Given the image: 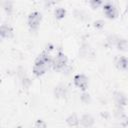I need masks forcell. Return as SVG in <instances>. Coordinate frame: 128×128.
Wrapping results in <instances>:
<instances>
[{
  "instance_id": "2",
  "label": "cell",
  "mask_w": 128,
  "mask_h": 128,
  "mask_svg": "<svg viewBox=\"0 0 128 128\" xmlns=\"http://www.w3.org/2000/svg\"><path fill=\"white\" fill-rule=\"evenodd\" d=\"M47 68H48V65L45 62H43L39 57H37V59L35 60L34 66H33V74L37 77L42 76L47 71Z\"/></svg>"
},
{
  "instance_id": "7",
  "label": "cell",
  "mask_w": 128,
  "mask_h": 128,
  "mask_svg": "<svg viewBox=\"0 0 128 128\" xmlns=\"http://www.w3.org/2000/svg\"><path fill=\"white\" fill-rule=\"evenodd\" d=\"M13 35V29L11 26L6 25V24H2L1 28H0V36L2 38H9Z\"/></svg>"
},
{
  "instance_id": "15",
  "label": "cell",
  "mask_w": 128,
  "mask_h": 128,
  "mask_svg": "<svg viewBox=\"0 0 128 128\" xmlns=\"http://www.w3.org/2000/svg\"><path fill=\"white\" fill-rule=\"evenodd\" d=\"M34 126H35V128H47V124H46V122H45L44 120H42V119H38V120H36Z\"/></svg>"
},
{
  "instance_id": "10",
  "label": "cell",
  "mask_w": 128,
  "mask_h": 128,
  "mask_svg": "<svg viewBox=\"0 0 128 128\" xmlns=\"http://www.w3.org/2000/svg\"><path fill=\"white\" fill-rule=\"evenodd\" d=\"M66 123L71 127H75L80 123V119L77 117L76 114H71L66 118Z\"/></svg>"
},
{
  "instance_id": "4",
  "label": "cell",
  "mask_w": 128,
  "mask_h": 128,
  "mask_svg": "<svg viewBox=\"0 0 128 128\" xmlns=\"http://www.w3.org/2000/svg\"><path fill=\"white\" fill-rule=\"evenodd\" d=\"M74 84L80 88L81 90L85 91L88 87V78L84 74H77L74 76Z\"/></svg>"
},
{
  "instance_id": "16",
  "label": "cell",
  "mask_w": 128,
  "mask_h": 128,
  "mask_svg": "<svg viewBox=\"0 0 128 128\" xmlns=\"http://www.w3.org/2000/svg\"><path fill=\"white\" fill-rule=\"evenodd\" d=\"M100 5H102V1H100V0H91V1H90V6H91L93 9L98 8Z\"/></svg>"
},
{
  "instance_id": "20",
  "label": "cell",
  "mask_w": 128,
  "mask_h": 128,
  "mask_svg": "<svg viewBox=\"0 0 128 128\" xmlns=\"http://www.w3.org/2000/svg\"><path fill=\"white\" fill-rule=\"evenodd\" d=\"M16 128H23V127H22V126H17Z\"/></svg>"
},
{
  "instance_id": "5",
  "label": "cell",
  "mask_w": 128,
  "mask_h": 128,
  "mask_svg": "<svg viewBox=\"0 0 128 128\" xmlns=\"http://www.w3.org/2000/svg\"><path fill=\"white\" fill-rule=\"evenodd\" d=\"M103 10L105 12V15L109 19L116 18V16H117V9H116V7L112 3H110V2L104 3L103 4Z\"/></svg>"
},
{
  "instance_id": "18",
  "label": "cell",
  "mask_w": 128,
  "mask_h": 128,
  "mask_svg": "<svg viewBox=\"0 0 128 128\" xmlns=\"http://www.w3.org/2000/svg\"><path fill=\"white\" fill-rule=\"evenodd\" d=\"M94 26L96 28H102L104 26V21L103 20H97L94 22Z\"/></svg>"
},
{
  "instance_id": "12",
  "label": "cell",
  "mask_w": 128,
  "mask_h": 128,
  "mask_svg": "<svg viewBox=\"0 0 128 128\" xmlns=\"http://www.w3.org/2000/svg\"><path fill=\"white\" fill-rule=\"evenodd\" d=\"M54 15H55V17H56L57 19H62V18H64L65 15H66V10H65L64 8H62V7H59V8H57V9L55 10Z\"/></svg>"
},
{
  "instance_id": "3",
  "label": "cell",
  "mask_w": 128,
  "mask_h": 128,
  "mask_svg": "<svg viewBox=\"0 0 128 128\" xmlns=\"http://www.w3.org/2000/svg\"><path fill=\"white\" fill-rule=\"evenodd\" d=\"M42 20V15L38 11H34L29 14L28 16V25L31 29H37L38 26L40 25V22Z\"/></svg>"
},
{
  "instance_id": "19",
  "label": "cell",
  "mask_w": 128,
  "mask_h": 128,
  "mask_svg": "<svg viewBox=\"0 0 128 128\" xmlns=\"http://www.w3.org/2000/svg\"><path fill=\"white\" fill-rule=\"evenodd\" d=\"M124 124H125L126 126H128V116L125 117V119H124Z\"/></svg>"
},
{
  "instance_id": "11",
  "label": "cell",
  "mask_w": 128,
  "mask_h": 128,
  "mask_svg": "<svg viewBox=\"0 0 128 128\" xmlns=\"http://www.w3.org/2000/svg\"><path fill=\"white\" fill-rule=\"evenodd\" d=\"M115 45L119 50H122V51H124L128 48V42L125 39H118Z\"/></svg>"
},
{
  "instance_id": "13",
  "label": "cell",
  "mask_w": 128,
  "mask_h": 128,
  "mask_svg": "<svg viewBox=\"0 0 128 128\" xmlns=\"http://www.w3.org/2000/svg\"><path fill=\"white\" fill-rule=\"evenodd\" d=\"M65 87H63V86H57L56 88H55V95L57 96V97H62V96H64L65 95Z\"/></svg>"
},
{
  "instance_id": "21",
  "label": "cell",
  "mask_w": 128,
  "mask_h": 128,
  "mask_svg": "<svg viewBox=\"0 0 128 128\" xmlns=\"http://www.w3.org/2000/svg\"><path fill=\"white\" fill-rule=\"evenodd\" d=\"M127 10H128V6H127Z\"/></svg>"
},
{
  "instance_id": "1",
  "label": "cell",
  "mask_w": 128,
  "mask_h": 128,
  "mask_svg": "<svg viewBox=\"0 0 128 128\" xmlns=\"http://www.w3.org/2000/svg\"><path fill=\"white\" fill-rule=\"evenodd\" d=\"M67 63H68V58L61 51H59L57 53L56 57L52 60V66H53L54 70H60V69L64 68L67 65Z\"/></svg>"
},
{
  "instance_id": "6",
  "label": "cell",
  "mask_w": 128,
  "mask_h": 128,
  "mask_svg": "<svg viewBox=\"0 0 128 128\" xmlns=\"http://www.w3.org/2000/svg\"><path fill=\"white\" fill-rule=\"evenodd\" d=\"M80 123L85 128H90V127H92L94 125L95 121H94V118L90 114H84L80 118Z\"/></svg>"
},
{
  "instance_id": "14",
  "label": "cell",
  "mask_w": 128,
  "mask_h": 128,
  "mask_svg": "<svg viewBox=\"0 0 128 128\" xmlns=\"http://www.w3.org/2000/svg\"><path fill=\"white\" fill-rule=\"evenodd\" d=\"M3 8L8 14H10L12 11V2L11 1H4L3 2Z\"/></svg>"
},
{
  "instance_id": "8",
  "label": "cell",
  "mask_w": 128,
  "mask_h": 128,
  "mask_svg": "<svg viewBox=\"0 0 128 128\" xmlns=\"http://www.w3.org/2000/svg\"><path fill=\"white\" fill-rule=\"evenodd\" d=\"M114 95H115L114 96L115 102H116V104L118 106L123 107V106H125L127 104V97L125 96L124 93H122V92H116Z\"/></svg>"
},
{
  "instance_id": "9",
  "label": "cell",
  "mask_w": 128,
  "mask_h": 128,
  "mask_svg": "<svg viewBox=\"0 0 128 128\" xmlns=\"http://www.w3.org/2000/svg\"><path fill=\"white\" fill-rule=\"evenodd\" d=\"M116 66L118 69H121V70H125L128 68V59L124 56H120L117 58L116 60Z\"/></svg>"
},
{
  "instance_id": "17",
  "label": "cell",
  "mask_w": 128,
  "mask_h": 128,
  "mask_svg": "<svg viewBox=\"0 0 128 128\" xmlns=\"http://www.w3.org/2000/svg\"><path fill=\"white\" fill-rule=\"evenodd\" d=\"M80 99H81L82 102H84V103H88V102L90 101V95H89L88 93H83V94L81 95Z\"/></svg>"
}]
</instances>
